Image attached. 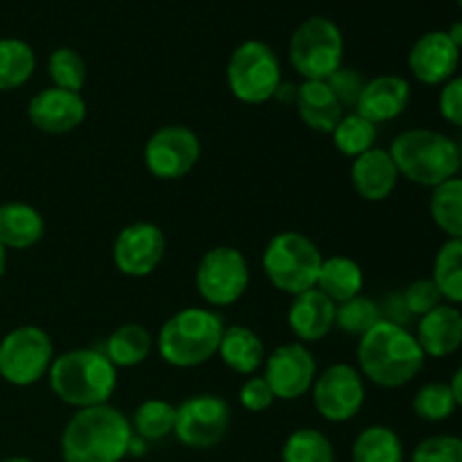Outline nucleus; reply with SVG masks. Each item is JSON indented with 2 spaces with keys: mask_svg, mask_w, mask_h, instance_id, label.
Listing matches in <instances>:
<instances>
[{
  "mask_svg": "<svg viewBox=\"0 0 462 462\" xmlns=\"http://www.w3.org/2000/svg\"><path fill=\"white\" fill-rule=\"evenodd\" d=\"M418 338L424 356L445 359L462 346V311L456 305H438L418 323Z\"/></svg>",
  "mask_w": 462,
  "mask_h": 462,
  "instance_id": "21",
  "label": "nucleus"
},
{
  "mask_svg": "<svg viewBox=\"0 0 462 462\" xmlns=\"http://www.w3.org/2000/svg\"><path fill=\"white\" fill-rule=\"evenodd\" d=\"M224 329V319L217 311L185 307L162 323L158 352L174 368H197L217 355Z\"/></svg>",
  "mask_w": 462,
  "mask_h": 462,
  "instance_id": "4",
  "label": "nucleus"
},
{
  "mask_svg": "<svg viewBox=\"0 0 462 462\" xmlns=\"http://www.w3.org/2000/svg\"><path fill=\"white\" fill-rule=\"evenodd\" d=\"M293 106H296L300 120L311 131H319V134H332L338 122H341V117L346 116L341 102L332 93L328 81L305 79L302 84H298Z\"/></svg>",
  "mask_w": 462,
  "mask_h": 462,
  "instance_id": "22",
  "label": "nucleus"
},
{
  "mask_svg": "<svg viewBox=\"0 0 462 462\" xmlns=\"http://www.w3.org/2000/svg\"><path fill=\"white\" fill-rule=\"evenodd\" d=\"M201 156V143L192 129L183 125H167L153 131L144 144V165L149 174L161 180L188 176Z\"/></svg>",
  "mask_w": 462,
  "mask_h": 462,
  "instance_id": "13",
  "label": "nucleus"
},
{
  "mask_svg": "<svg viewBox=\"0 0 462 462\" xmlns=\"http://www.w3.org/2000/svg\"><path fill=\"white\" fill-rule=\"evenodd\" d=\"M165 233L152 221H135L122 228L113 242V264L122 275L147 278L165 257Z\"/></svg>",
  "mask_w": 462,
  "mask_h": 462,
  "instance_id": "14",
  "label": "nucleus"
},
{
  "mask_svg": "<svg viewBox=\"0 0 462 462\" xmlns=\"http://www.w3.org/2000/svg\"><path fill=\"white\" fill-rule=\"evenodd\" d=\"M402 302H404L406 311L411 316H420L422 319L424 314H429L438 305H442V293L438 291L436 282L431 278H420L404 289Z\"/></svg>",
  "mask_w": 462,
  "mask_h": 462,
  "instance_id": "38",
  "label": "nucleus"
},
{
  "mask_svg": "<svg viewBox=\"0 0 462 462\" xmlns=\"http://www.w3.org/2000/svg\"><path fill=\"white\" fill-rule=\"evenodd\" d=\"M217 355L221 356L226 368L237 374L257 373L266 361L262 338L251 328H244V325H230V328L224 329Z\"/></svg>",
  "mask_w": 462,
  "mask_h": 462,
  "instance_id": "24",
  "label": "nucleus"
},
{
  "mask_svg": "<svg viewBox=\"0 0 462 462\" xmlns=\"http://www.w3.org/2000/svg\"><path fill=\"white\" fill-rule=\"evenodd\" d=\"M282 462H337L332 442L319 429H298L284 440Z\"/></svg>",
  "mask_w": 462,
  "mask_h": 462,
  "instance_id": "33",
  "label": "nucleus"
},
{
  "mask_svg": "<svg viewBox=\"0 0 462 462\" xmlns=\"http://www.w3.org/2000/svg\"><path fill=\"white\" fill-rule=\"evenodd\" d=\"M5 266H7V248L0 244V278L5 275Z\"/></svg>",
  "mask_w": 462,
  "mask_h": 462,
  "instance_id": "45",
  "label": "nucleus"
},
{
  "mask_svg": "<svg viewBox=\"0 0 462 462\" xmlns=\"http://www.w3.org/2000/svg\"><path fill=\"white\" fill-rule=\"evenodd\" d=\"M438 108H440V116L449 125L462 129V75L451 77L447 84H442L440 97H438Z\"/></svg>",
  "mask_w": 462,
  "mask_h": 462,
  "instance_id": "41",
  "label": "nucleus"
},
{
  "mask_svg": "<svg viewBox=\"0 0 462 462\" xmlns=\"http://www.w3.org/2000/svg\"><path fill=\"white\" fill-rule=\"evenodd\" d=\"M275 395L264 377H248L239 388V404L251 413H262V411L271 409Z\"/></svg>",
  "mask_w": 462,
  "mask_h": 462,
  "instance_id": "40",
  "label": "nucleus"
},
{
  "mask_svg": "<svg viewBox=\"0 0 462 462\" xmlns=\"http://www.w3.org/2000/svg\"><path fill=\"white\" fill-rule=\"evenodd\" d=\"M3 462H32L30 458H7V460H3Z\"/></svg>",
  "mask_w": 462,
  "mask_h": 462,
  "instance_id": "46",
  "label": "nucleus"
},
{
  "mask_svg": "<svg viewBox=\"0 0 462 462\" xmlns=\"http://www.w3.org/2000/svg\"><path fill=\"white\" fill-rule=\"evenodd\" d=\"M176 406L165 400H147L135 409L131 429L140 440H162L174 433Z\"/></svg>",
  "mask_w": 462,
  "mask_h": 462,
  "instance_id": "31",
  "label": "nucleus"
},
{
  "mask_svg": "<svg viewBox=\"0 0 462 462\" xmlns=\"http://www.w3.org/2000/svg\"><path fill=\"white\" fill-rule=\"evenodd\" d=\"M447 36H449L451 43H454L456 48L462 50V21L454 23V25H451L449 30H447Z\"/></svg>",
  "mask_w": 462,
  "mask_h": 462,
  "instance_id": "44",
  "label": "nucleus"
},
{
  "mask_svg": "<svg viewBox=\"0 0 462 462\" xmlns=\"http://www.w3.org/2000/svg\"><path fill=\"white\" fill-rule=\"evenodd\" d=\"M325 257L319 246L296 230H284L269 239L262 255V269L278 291L298 296L316 287Z\"/></svg>",
  "mask_w": 462,
  "mask_h": 462,
  "instance_id": "6",
  "label": "nucleus"
},
{
  "mask_svg": "<svg viewBox=\"0 0 462 462\" xmlns=\"http://www.w3.org/2000/svg\"><path fill=\"white\" fill-rule=\"evenodd\" d=\"M382 310L377 302L370 300L365 296H355L350 300L337 305V319H334V328L341 329L347 337H365L374 325L382 320Z\"/></svg>",
  "mask_w": 462,
  "mask_h": 462,
  "instance_id": "34",
  "label": "nucleus"
},
{
  "mask_svg": "<svg viewBox=\"0 0 462 462\" xmlns=\"http://www.w3.org/2000/svg\"><path fill=\"white\" fill-rule=\"evenodd\" d=\"M400 176L422 188H438L460 170L458 144L433 129H409L393 140L391 149Z\"/></svg>",
  "mask_w": 462,
  "mask_h": 462,
  "instance_id": "5",
  "label": "nucleus"
},
{
  "mask_svg": "<svg viewBox=\"0 0 462 462\" xmlns=\"http://www.w3.org/2000/svg\"><path fill=\"white\" fill-rule=\"evenodd\" d=\"M52 361V338L36 325L12 329L0 341V377L12 386L25 388L41 382Z\"/></svg>",
  "mask_w": 462,
  "mask_h": 462,
  "instance_id": "9",
  "label": "nucleus"
},
{
  "mask_svg": "<svg viewBox=\"0 0 462 462\" xmlns=\"http://www.w3.org/2000/svg\"><path fill=\"white\" fill-rule=\"evenodd\" d=\"M134 429L111 404L79 409L61 433L63 462H120L129 456Z\"/></svg>",
  "mask_w": 462,
  "mask_h": 462,
  "instance_id": "2",
  "label": "nucleus"
},
{
  "mask_svg": "<svg viewBox=\"0 0 462 462\" xmlns=\"http://www.w3.org/2000/svg\"><path fill=\"white\" fill-rule=\"evenodd\" d=\"M411 462H462V438L433 436L420 442Z\"/></svg>",
  "mask_w": 462,
  "mask_h": 462,
  "instance_id": "37",
  "label": "nucleus"
},
{
  "mask_svg": "<svg viewBox=\"0 0 462 462\" xmlns=\"http://www.w3.org/2000/svg\"><path fill=\"white\" fill-rule=\"evenodd\" d=\"M411 84L400 75H379L365 81L364 90L356 102V111L361 117L373 125L397 120L409 108Z\"/></svg>",
  "mask_w": 462,
  "mask_h": 462,
  "instance_id": "18",
  "label": "nucleus"
},
{
  "mask_svg": "<svg viewBox=\"0 0 462 462\" xmlns=\"http://www.w3.org/2000/svg\"><path fill=\"white\" fill-rule=\"evenodd\" d=\"M153 338L140 323H125L113 329L104 343V355L116 368H135L152 355Z\"/></svg>",
  "mask_w": 462,
  "mask_h": 462,
  "instance_id": "26",
  "label": "nucleus"
},
{
  "mask_svg": "<svg viewBox=\"0 0 462 462\" xmlns=\"http://www.w3.org/2000/svg\"><path fill=\"white\" fill-rule=\"evenodd\" d=\"M45 221L30 203L9 201L0 206V244L12 251H25L41 242Z\"/></svg>",
  "mask_w": 462,
  "mask_h": 462,
  "instance_id": "23",
  "label": "nucleus"
},
{
  "mask_svg": "<svg viewBox=\"0 0 462 462\" xmlns=\"http://www.w3.org/2000/svg\"><path fill=\"white\" fill-rule=\"evenodd\" d=\"M48 77L54 88L81 93L88 77L84 57L72 48H57L48 59Z\"/></svg>",
  "mask_w": 462,
  "mask_h": 462,
  "instance_id": "35",
  "label": "nucleus"
},
{
  "mask_svg": "<svg viewBox=\"0 0 462 462\" xmlns=\"http://www.w3.org/2000/svg\"><path fill=\"white\" fill-rule=\"evenodd\" d=\"M429 212L433 224L449 239H462V179L454 176L433 188Z\"/></svg>",
  "mask_w": 462,
  "mask_h": 462,
  "instance_id": "28",
  "label": "nucleus"
},
{
  "mask_svg": "<svg viewBox=\"0 0 462 462\" xmlns=\"http://www.w3.org/2000/svg\"><path fill=\"white\" fill-rule=\"evenodd\" d=\"M32 126L48 135L70 134L86 120V99L81 93L63 88H43L27 104Z\"/></svg>",
  "mask_w": 462,
  "mask_h": 462,
  "instance_id": "16",
  "label": "nucleus"
},
{
  "mask_svg": "<svg viewBox=\"0 0 462 462\" xmlns=\"http://www.w3.org/2000/svg\"><path fill=\"white\" fill-rule=\"evenodd\" d=\"M350 180L355 192L365 201H386L397 188L400 180V171H397L395 162H393L388 149L373 147L370 152L361 153L352 161L350 167Z\"/></svg>",
  "mask_w": 462,
  "mask_h": 462,
  "instance_id": "19",
  "label": "nucleus"
},
{
  "mask_svg": "<svg viewBox=\"0 0 462 462\" xmlns=\"http://www.w3.org/2000/svg\"><path fill=\"white\" fill-rule=\"evenodd\" d=\"M329 135H332L334 147H337L343 156L356 158L374 147V140H377V125H373L370 120L361 117L359 113H350V116L341 117L337 129Z\"/></svg>",
  "mask_w": 462,
  "mask_h": 462,
  "instance_id": "32",
  "label": "nucleus"
},
{
  "mask_svg": "<svg viewBox=\"0 0 462 462\" xmlns=\"http://www.w3.org/2000/svg\"><path fill=\"white\" fill-rule=\"evenodd\" d=\"M230 422L233 415L228 402L219 395L203 393L176 406L174 436L189 449H210L224 440L230 431Z\"/></svg>",
  "mask_w": 462,
  "mask_h": 462,
  "instance_id": "11",
  "label": "nucleus"
},
{
  "mask_svg": "<svg viewBox=\"0 0 462 462\" xmlns=\"http://www.w3.org/2000/svg\"><path fill=\"white\" fill-rule=\"evenodd\" d=\"M431 280L436 282L442 300L462 305V239H447L433 262Z\"/></svg>",
  "mask_w": 462,
  "mask_h": 462,
  "instance_id": "30",
  "label": "nucleus"
},
{
  "mask_svg": "<svg viewBox=\"0 0 462 462\" xmlns=\"http://www.w3.org/2000/svg\"><path fill=\"white\" fill-rule=\"evenodd\" d=\"M334 319H337V305L316 287L293 296L287 311L289 328L300 343L323 341L334 329Z\"/></svg>",
  "mask_w": 462,
  "mask_h": 462,
  "instance_id": "20",
  "label": "nucleus"
},
{
  "mask_svg": "<svg viewBox=\"0 0 462 462\" xmlns=\"http://www.w3.org/2000/svg\"><path fill=\"white\" fill-rule=\"evenodd\" d=\"M458 5H460V7H462V0H458Z\"/></svg>",
  "mask_w": 462,
  "mask_h": 462,
  "instance_id": "47",
  "label": "nucleus"
},
{
  "mask_svg": "<svg viewBox=\"0 0 462 462\" xmlns=\"http://www.w3.org/2000/svg\"><path fill=\"white\" fill-rule=\"evenodd\" d=\"M328 86L332 88V93L337 95V99L341 102V106H356V102H359V95L361 90H364L365 86V79L361 72L352 70V68H338L334 75H329L328 79Z\"/></svg>",
  "mask_w": 462,
  "mask_h": 462,
  "instance_id": "39",
  "label": "nucleus"
},
{
  "mask_svg": "<svg viewBox=\"0 0 462 462\" xmlns=\"http://www.w3.org/2000/svg\"><path fill=\"white\" fill-rule=\"evenodd\" d=\"M343 34L334 21L311 16L296 27L289 43V61L302 79L325 81L343 66Z\"/></svg>",
  "mask_w": 462,
  "mask_h": 462,
  "instance_id": "7",
  "label": "nucleus"
},
{
  "mask_svg": "<svg viewBox=\"0 0 462 462\" xmlns=\"http://www.w3.org/2000/svg\"><path fill=\"white\" fill-rule=\"evenodd\" d=\"M458 409L449 383H424L413 397V413L424 422H445Z\"/></svg>",
  "mask_w": 462,
  "mask_h": 462,
  "instance_id": "36",
  "label": "nucleus"
},
{
  "mask_svg": "<svg viewBox=\"0 0 462 462\" xmlns=\"http://www.w3.org/2000/svg\"><path fill=\"white\" fill-rule=\"evenodd\" d=\"M48 379L54 395L79 411L108 404L117 388V368L102 350L79 347L54 356Z\"/></svg>",
  "mask_w": 462,
  "mask_h": 462,
  "instance_id": "3",
  "label": "nucleus"
},
{
  "mask_svg": "<svg viewBox=\"0 0 462 462\" xmlns=\"http://www.w3.org/2000/svg\"><path fill=\"white\" fill-rule=\"evenodd\" d=\"M311 402L320 418L328 422H347L356 418L365 402L364 377L350 364H334L316 374Z\"/></svg>",
  "mask_w": 462,
  "mask_h": 462,
  "instance_id": "12",
  "label": "nucleus"
},
{
  "mask_svg": "<svg viewBox=\"0 0 462 462\" xmlns=\"http://www.w3.org/2000/svg\"><path fill=\"white\" fill-rule=\"evenodd\" d=\"M251 269L244 253L235 246H215L197 266L199 296L212 307H230L246 293Z\"/></svg>",
  "mask_w": 462,
  "mask_h": 462,
  "instance_id": "10",
  "label": "nucleus"
},
{
  "mask_svg": "<svg viewBox=\"0 0 462 462\" xmlns=\"http://www.w3.org/2000/svg\"><path fill=\"white\" fill-rule=\"evenodd\" d=\"M296 93H298V86L296 84H289V81H282V84H280V88L275 90L273 99H280V102L293 104V102H296Z\"/></svg>",
  "mask_w": 462,
  "mask_h": 462,
  "instance_id": "42",
  "label": "nucleus"
},
{
  "mask_svg": "<svg viewBox=\"0 0 462 462\" xmlns=\"http://www.w3.org/2000/svg\"><path fill=\"white\" fill-rule=\"evenodd\" d=\"M460 50L451 43L447 32H427L409 52V68L420 84L442 86L456 75Z\"/></svg>",
  "mask_w": 462,
  "mask_h": 462,
  "instance_id": "17",
  "label": "nucleus"
},
{
  "mask_svg": "<svg viewBox=\"0 0 462 462\" xmlns=\"http://www.w3.org/2000/svg\"><path fill=\"white\" fill-rule=\"evenodd\" d=\"M449 388H451V393H454L456 406H460V409H462V365L458 370H456L454 377H451Z\"/></svg>",
  "mask_w": 462,
  "mask_h": 462,
  "instance_id": "43",
  "label": "nucleus"
},
{
  "mask_svg": "<svg viewBox=\"0 0 462 462\" xmlns=\"http://www.w3.org/2000/svg\"><path fill=\"white\" fill-rule=\"evenodd\" d=\"M228 88L239 102L264 104L273 99L275 90L282 84V68L278 54L264 41H244L230 54Z\"/></svg>",
  "mask_w": 462,
  "mask_h": 462,
  "instance_id": "8",
  "label": "nucleus"
},
{
  "mask_svg": "<svg viewBox=\"0 0 462 462\" xmlns=\"http://www.w3.org/2000/svg\"><path fill=\"white\" fill-rule=\"evenodd\" d=\"M34 50L21 39H0V93L21 88L34 75Z\"/></svg>",
  "mask_w": 462,
  "mask_h": 462,
  "instance_id": "29",
  "label": "nucleus"
},
{
  "mask_svg": "<svg viewBox=\"0 0 462 462\" xmlns=\"http://www.w3.org/2000/svg\"><path fill=\"white\" fill-rule=\"evenodd\" d=\"M364 282L365 278L359 262H355L352 257L334 255L323 260V264H320L316 289L325 293L334 305H341V302L350 300V298L361 296Z\"/></svg>",
  "mask_w": 462,
  "mask_h": 462,
  "instance_id": "25",
  "label": "nucleus"
},
{
  "mask_svg": "<svg viewBox=\"0 0 462 462\" xmlns=\"http://www.w3.org/2000/svg\"><path fill=\"white\" fill-rule=\"evenodd\" d=\"M352 462H404V445L391 427L373 424L356 436Z\"/></svg>",
  "mask_w": 462,
  "mask_h": 462,
  "instance_id": "27",
  "label": "nucleus"
},
{
  "mask_svg": "<svg viewBox=\"0 0 462 462\" xmlns=\"http://www.w3.org/2000/svg\"><path fill=\"white\" fill-rule=\"evenodd\" d=\"M422 347L404 325L382 319L356 346L361 377L379 388H402L413 382L424 368Z\"/></svg>",
  "mask_w": 462,
  "mask_h": 462,
  "instance_id": "1",
  "label": "nucleus"
},
{
  "mask_svg": "<svg viewBox=\"0 0 462 462\" xmlns=\"http://www.w3.org/2000/svg\"><path fill=\"white\" fill-rule=\"evenodd\" d=\"M264 374L275 400L293 402L311 391L316 379V359L305 343H284L264 361Z\"/></svg>",
  "mask_w": 462,
  "mask_h": 462,
  "instance_id": "15",
  "label": "nucleus"
}]
</instances>
